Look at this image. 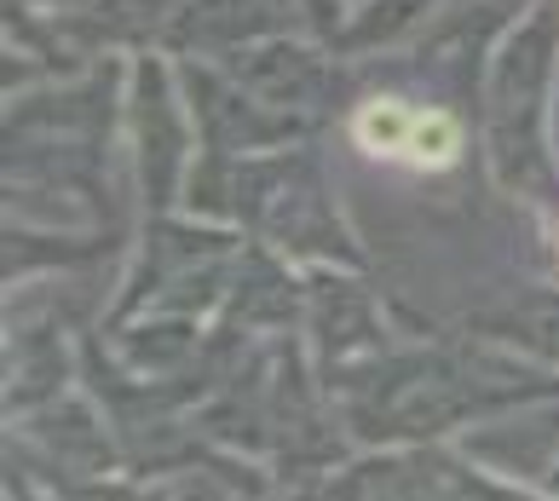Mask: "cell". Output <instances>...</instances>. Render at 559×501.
<instances>
[{
  "label": "cell",
  "mask_w": 559,
  "mask_h": 501,
  "mask_svg": "<svg viewBox=\"0 0 559 501\" xmlns=\"http://www.w3.org/2000/svg\"><path fill=\"white\" fill-rule=\"evenodd\" d=\"M559 81V0H525L479 75V144L490 184L513 202L559 214V156L548 139Z\"/></svg>",
  "instance_id": "6da1fadb"
},
{
  "label": "cell",
  "mask_w": 559,
  "mask_h": 501,
  "mask_svg": "<svg viewBox=\"0 0 559 501\" xmlns=\"http://www.w3.org/2000/svg\"><path fill=\"white\" fill-rule=\"evenodd\" d=\"M225 219L248 225V237L265 242L272 254L295 265H346L369 271V254L358 231L346 225L335 191H329L323 167L283 144V151L248 156L231 167V196H225Z\"/></svg>",
  "instance_id": "7a4b0ae2"
},
{
  "label": "cell",
  "mask_w": 559,
  "mask_h": 501,
  "mask_svg": "<svg viewBox=\"0 0 559 501\" xmlns=\"http://www.w3.org/2000/svg\"><path fill=\"white\" fill-rule=\"evenodd\" d=\"M214 64L248 87L254 98H265L272 110H288V116H306L323 128L329 110H341L346 98V58L329 47V40H288V35H254L242 47H225L214 52Z\"/></svg>",
  "instance_id": "3957f363"
},
{
  "label": "cell",
  "mask_w": 559,
  "mask_h": 501,
  "mask_svg": "<svg viewBox=\"0 0 559 501\" xmlns=\"http://www.w3.org/2000/svg\"><path fill=\"white\" fill-rule=\"evenodd\" d=\"M318 496H536L485 467H473L467 455H455L444 438H421V444H369V455L335 467L318 485Z\"/></svg>",
  "instance_id": "277c9868"
},
{
  "label": "cell",
  "mask_w": 559,
  "mask_h": 501,
  "mask_svg": "<svg viewBox=\"0 0 559 501\" xmlns=\"http://www.w3.org/2000/svg\"><path fill=\"white\" fill-rule=\"evenodd\" d=\"M185 81L168 58L139 52L133 58V87H128V139H133V167H139V191L151 202V214H168L179 174L191 162L197 128L185 121Z\"/></svg>",
  "instance_id": "5b68a950"
},
{
  "label": "cell",
  "mask_w": 559,
  "mask_h": 501,
  "mask_svg": "<svg viewBox=\"0 0 559 501\" xmlns=\"http://www.w3.org/2000/svg\"><path fill=\"white\" fill-rule=\"evenodd\" d=\"M473 329L513 346V351H525V358H536V363L559 369V288L513 300L508 311H496V318H473Z\"/></svg>",
  "instance_id": "8992f818"
},
{
  "label": "cell",
  "mask_w": 559,
  "mask_h": 501,
  "mask_svg": "<svg viewBox=\"0 0 559 501\" xmlns=\"http://www.w3.org/2000/svg\"><path fill=\"white\" fill-rule=\"evenodd\" d=\"M432 7H439V0H352L346 24H341V35L329 40V47H335L341 58L381 52V47H392V40H404Z\"/></svg>",
  "instance_id": "52a82bcc"
},
{
  "label": "cell",
  "mask_w": 559,
  "mask_h": 501,
  "mask_svg": "<svg viewBox=\"0 0 559 501\" xmlns=\"http://www.w3.org/2000/svg\"><path fill=\"white\" fill-rule=\"evenodd\" d=\"M536 496H559V455H554V467L543 473V485H536Z\"/></svg>",
  "instance_id": "ba28073f"
}]
</instances>
